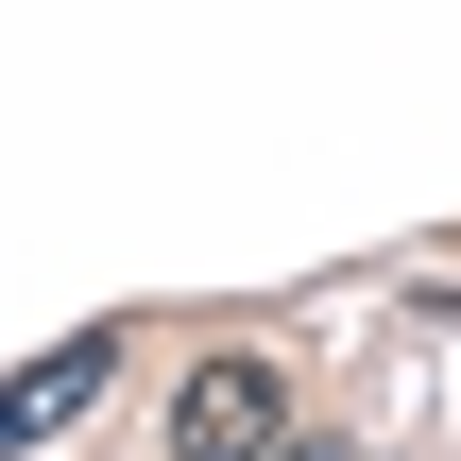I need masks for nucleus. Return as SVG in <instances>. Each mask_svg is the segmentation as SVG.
<instances>
[{
	"mask_svg": "<svg viewBox=\"0 0 461 461\" xmlns=\"http://www.w3.org/2000/svg\"><path fill=\"white\" fill-rule=\"evenodd\" d=\"M291 445V393H274V359H188V393H171V461H274Z\"/></svg>",
	"mask_w": 461,
	"mask_h": 461,
	"instance_id": "obj_1",
	"label": "nucleus"
},
{
	"mask_svg": "<svg viewBox=\"0 0 461 461\" xmlns=\"http://www.w3.org/2000/svg\"><path fill=\"white\" fill-rule=\"evenodd\" d=\"M103 376H120V325H86V342H51V359L17 376V445H51V428H68V411H86Z\"/></svg>",
	"mask_w": 461,
	"mask_h": 461,
	"instance_id": "obj_2",
	"label": "nucleus"
},
{
	"mask_svg": "<svg viewBox=\"0 0 461 461\" xmlns=\"http://www.w3.org/2000/svg\"><path fill=\"white\" fill-rule=\"evenodd\" d=\"M274 461H393V445H274Z\"/></svg>",
	"mask_w": 461,
	"mask_h": 461,
	"instance_id": "obj_3",
	"label": "nucleus"
}]
</instances>
